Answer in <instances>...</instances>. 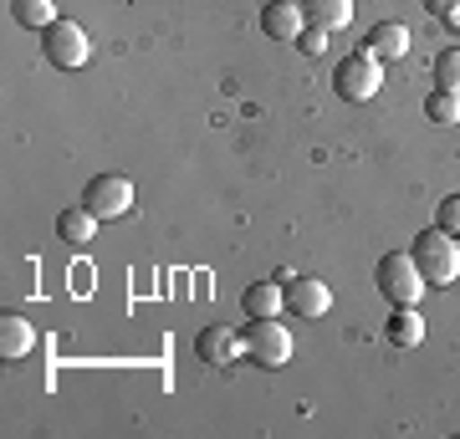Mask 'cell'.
<instances>
[{
  "label": "cell",
  "mask_w": 460,
  "mask_h": 439,
  "mask_svg": "<svg viewBox=\"0 0 460 439\" xmlns=\"http://www.w3.org/2000/svg\"><path fill=\"white\" fill-rule=\"evenodd\" d=\"M435 225H440L445 235H456V241H460V195H450V199L440 205V215H435Z\"/></svg>",
  "instance_id": "d6986e66"
},
{
  "label": "cell",
  "mask_w": 460,
  "mask_h": 439,
  "mask_svg": "<svg viewBox=\"0 0 460 439\" xmlns=\"http://www.w3.org/2000/svg\"><path fill=\"white\" fill-rule=\"evenodd\" d=\"M36 347V327L26 322V317H16V312H5L0 317V358L11 363V358H26Z\"/></svg>",
  "instance_id": "7c38bea8"
},
{
  "label": "cell",
  "mask_w": 460,
  "mask_h": 439,
  "mask_svg": "<svg viewBox=\"0 0 460 439\" xmlns=\"http://www.w3.org/2000/svg\"><path fill=\"white\" fill-rule=\"evenodd\" d=\"M16 21L31 26V31H47L57 21V0H16Z\"/></svg>",
  "instance_id": "e0dca14e"
},
{
  "label": "cell",
  "mask_w": 460,
  "mask_h": 439,
  "mask_svg": "<svg viewBox=\"0 0 460 439\" xmlns=\"http://www.w3.org/2000/svg\"><path fill=\"white\" fill-rule=\"evenodd\" d=\"M420 5H425V11H429V16H456V11H460V0H420Z\"/></svg>",
  "instance_id": "44dd1931"
},
{
  "label": "cell",
  "mask_w": 460,
  "mask_h": 439,
  "mask_svg": "<svg viewBox=\"0 0 460 439\" xmlns=\"http://www.w3.org/2000/svg\"><path fill=\"white\" fill-rule=\"evenodd\" d=\"M410 256H414V266H420L425 286H450V281L460 277V241H456V235H445L440 225L420 230Z\"/></svg>",
  "instance_id": "6da1fadb"
},
{
  "label": "cell",
  "mask_w": 460,
  "mask_h": 439,
  "mask_svg": "<svg viewBox=\"0 0 460 439\" xmlns=\"http://www.w3.org/2000/svg\"><path fill=\"white\" fill-rule=\"evenodd\" d=\"M384 338L394 342V347H420V342H425V317H420V307H394L389 312Z\"/></svg>",
  "instance_id": "5bb4252c"
},
{
  "label": "cell",
  "mask_w": 460,
  "mask_h": 439,
  "mask_svg": "<svg viewBox=\"0 0 460 439\" xmlns=\"http://www.w3.org/2000/svg\"><path fill=\"white\" fill-rule=\"evenodd\" d=\"M261 31L271 36V41H292L307 31V16H302V0H266L261 5Z\"/></svg>",
  "instance_id": "ba28073f"
},
{
  "label": "cell",
  "mask_w": 460,
  "mask_h": 439,
  "mask_svg": "<svg viewBox=\"0 0 460 439\" xmlns=\"http://www.w3.org/2000/svg\"><path fill=\"white\" fill-rule=\"evenodd\" d=\"M435 87L460 92V47H445L440 57H435Z\"/></svg>",
  "instance_id": "ac0fdd59"
},
{
  "label": "cell",
  "mask_w": 460,
  "mask_h": 439,
  "mask_svg": "<svg viewBox=\"0 0 460 439\" xmlns=\"http://www.w3.org/2000/svg\"><path fill=\"white\" fill-rule=\"evenodd\" d=\"M241 347L256 368H287L292 363V327H281V317H251V327L241 332Z\"/></svg>",
  "instance_id": "7a4b0ae2"
},
{
  "label": "cell",
  "mask_w": 460,
  "mask_h": 439,
  "mask_svg": "<svg viewBox=\"0 0 460 439\" xmlns=\"http://www.w3.org/2000/svg\"><path fill=\"white\" fill-rule=\"evenodd\" d=\"M246 347H241V338L230 332V327H199L195 338V358L205 363V368H230V363L241 358Z\"/></svg>",
  "instance_id": "9c48e42d"
},
{
  "label": "cell",
  "mask_w": 460,
  "mask_h": 439,
  "mask_svg": "<svg viewBox=\"0 0 460 439\" xmlns=\"http://www.w3.org/2000/svg\"><path fill=\"white\" fill-rule=\"evenodd\" d=\"M363 51H374L378 62H399V57L410 51V26H399V21H378L374 31L363 36Z\"/></svg>",
  "instance_id": "30bf717a"
},
{
  "label": "cell",
  "mask_w": 460,
  "mask_h": 439,
  "mask_svg": "<svg viewBox=\"0 0 460 439\" xmlns=\"http://www.w3.org/2000/svg\"><path fill=\"white\" fill-rule=\"evenodd\" d=\"M98 225H102V220H98L93 210H87V205H72V210L57 215V235H62L66 245H87Z\"/></svg>",
  "instance_id": "9a60e30c"
},
{
  "label": "cell",
  "mask_w": 460,
  "mask_h": 439,
  "mask_svg": "<svg viewBox=\"0 0 460 439\" xmlns=\"http://www.w3.org/2000/svg\"><path fill=\"white\" fill-rule=\"evenodd\" d=\"M425 118H429V123H440V128L460 123V92H445V87H435V92L425 98Z\"/></svg>",
  "instance_id": "2e32d148"
},
{
  "label": "cell",
  "mask_w": 460,
  "mask_h": 439,
  "mask_svg": "<svg viewBox=\"0 0 460 439\" xmlns=\"http://www.w3.org/2000/svg\"><path fill=\"white\" fill-rule=\"evenodd\" d=\"M302 16H307V26L332 36L353 21V0H302Z\"/></svg>",
  "instance_id": "4fadbf2b"
},
{
  "label": "cell",
  "mask_w": 460,
  "mask_h": 439,
  "mask_svg": "<svg viewBox=\"0 0 460 439\" xmlns=\"http://www.w3.org/2000/svg\"><path fill=\"white\" fill-rule=\"evenodd\" d=\"M296 47L307 51V57H323V51H328V31H317V26H307V31L296 36Z\"/></svg>",
  "instance_id": "ffe728a7"
},
{
  "label": "cell",
  "mask_w": 460,
  "mask_h": 439,
  "mask_svg": "<svg viewBox=\"0 0 460 439\" xmlns=\"http://www.w3.org/2000/svg\"><path fill=\"white\" fill-rule=\"evenodd\" d=\"M83 205L98 215V220H123V215L133 210V184L123 180V174H98V180H87Z\"/></svg>",
  "instance_id": "8992f818"
},
{
  "label": "cell",
  "mask_w": 460,
  "mask_h": 439,
  "mask_svg": "<svg viewBox=\"0 0 460 439\" xmlns=\"http://www.w3.org/2000/svg\"><path fill=\"white\" fill-rule=\"evenodd\" d=\"M332 87H338V98H343V102L378 98V87H384V62H378L374 51H353V57H343V62H338Z\"/></svg>",
  "instance_id": "277c9868"
},
{
  "label": "cell",
  "mask_w": 460,
  "mask_h": 439,
  "mask_svg": "<svg viewBox=\"0 0 460 439\" xmlns=\"http://www.w3.org/2000/svg\"><path fill=\"white\" fill-rule=\"evenodd\" d=\"M374 281L394 307H420V296H425V277H420V266H414L410 250H389V256L378 260Z\"/></svg>",
  "instance_id": "3957f363"
},
{
  "label": "cell",
  "mask_w": 460,
  "mask_h": 439,
  "mask_svg": "<svg viewBox=\"0 0 460 439\" xmlns=\"http://www.w3.org/2000/svg\"><path fill=\"white\" fill-rule=\"evenodd\" d=\"M41 47H47L51 66H66V72H77V66H87V57H93V41H87V31L77 26V21L57 16L41 31Z\"/></svg>",
  "instance_id": "5b68a950"
},
{
  "label": "cell",
  "mask_w": 460,
  "mask_h": 439,
  "mask_svg": "<svg viewBox=\"0 0 460 439\" xmlns=\"http://www.w3.org/2000/svg\"><path fill=\"white\" fill-rule=\"evenodd\" d=\"M281 307H287L281 281H251L246 292H241V312L246 317H281Z\"/></svg>",
  "instance_id": "8fae6325"
},
{
  "label": "cell",
  "mask_w": 460,
  "mask_h": 439,
  "mask_svg": "<svg viewBox=\"0 0 460 439\" xmlns=\"http://www.w3.org/2000/svg\"><path fill=\"white\" fill-rule=\"evenodd\" d=\"M328 307H332V286L328 281H317V277H296V281H287V312L292 317H328Z\"/></svg>",
  "instance_id": "52a82bcc"
}]
</instances>
